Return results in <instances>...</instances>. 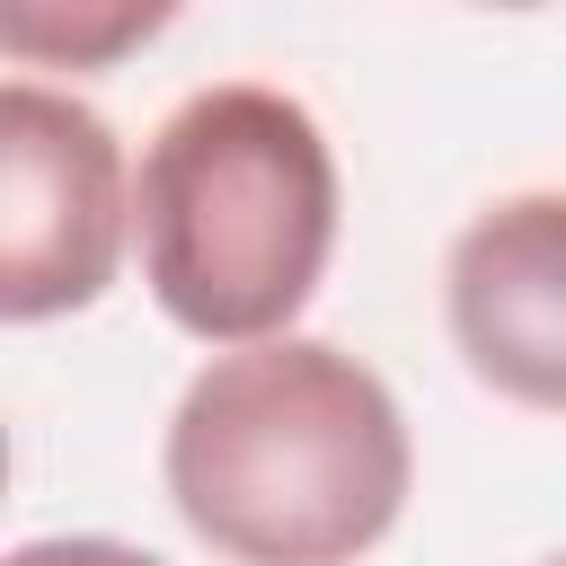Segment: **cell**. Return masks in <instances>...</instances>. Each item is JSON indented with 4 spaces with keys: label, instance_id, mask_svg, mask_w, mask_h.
I'll list each match as a JSON object with an SVG mask.
<instances>
[{
    "label": "cell",
    "instance_id": "obj_1",
    "mask_svg": "<svg viewBox=\"0 0 566 566\" xmlns=\"http://www.w3.org/2000/svg\"><path fill=\"white\" fill-rule=\"evenodd\" d=\"M407 416L318 336L212 354L168 416V504L230 566H354L407 513Z\"/></svg>",
    "mask_w": 566,
    "mask_h": 566
},
{
    "label": "cell",
    "instance_id": "obj_2",
    "mask_svg": "<svg viewBox=\"0 0 566 566\" xmlns=\"http://www.w3.org/2000/svg\"><path fill=\"white\" fill-rule=\"evenodd\" d=\"M142 283L203 345H256L301 318L336 248V150L265 80L186 97L133 177Z\"/></svg>",
    "mask_w": 566,
    "mask_h": 566
},
{
    "label": "cell",
    "instance_id": "obj_3",
    "mask_svg": "<svg viewBox=\"0 0 566 566\" xmlns=\"http://www.w3.org/2000/svg\"><path fill=\"white\" fill-rule=\"evenodd\" d=\"M133 186L106 115L44 80L0 88V318L35 327L115 283Z\"/></svg>",
    "mask_w": 566,
    "mask_h": 566
},
{
    "label": "cell",
    "instance_id": "obj_4",
    "mask_svg": "<svg viewBox=\"0 0 566 566\" xmlns=\"http://www.w3.org/2000/svg\"><path fill=\"white\" fill-rule=\"evenodd\" d=\"M442 310L451 345L495 398L566 416V195L486 203L451 239Z\"/></svg>",
    "mask_w": 566,
    "mask_h": 566
},
{
    "label": "cell",
    "instance_id": "obj_5",
    "mask_svg": "<svg viewBox=\"0 0 566 566\" xmlns=\"http://www.w3.org/2000/svg\"><path fill=\"white\" fill-rule=\"evenodd\" d=\"M186 0H0V53L18 71H115Z\"/></svg>",
    "mask_w": 566,
    "mask_h": 566
},
{
    "label": "cell",
    "instance_id": "obj_6",
    "mask_svg": "<svg viewBox=\"0 0 566 566\" xmlns=\"http://www.w3.org/2000/svg\"><path fill=\"white\" fill-rule=\"evenodd\" d=\"M9 566H159V557L124 548V539H27Z\"/></svg>",
    "mask_w": 566,
    "mask_h": 566
},
{
    "label": "cell",
    "instance_id": "obj_7",
    "mask_svg": "<svg viewBox=\"0 0 566 566\" xmlns=\"http://www.w3.org/2000/svg\"><path fill=\"white\" fill-rule=\"evenodd\" d=\"M486 9H539V0H486Z\"/></svg>",
    "mask_w": 566,
    "mask_h": 566
},
{
    "label": "cell",
    "instance_id": "obj_8",
    "mask_svg": "<svg viewBox=\"0 0 566 566\" xmlns=\"http://www.w3.org/2000/svg\"><path fill=\"white\" fill-rule=\"evenodd\" d=\"M548 566H566V557H548Z\"/></svg>",
    "mask_w": 566,
    "mask_h": 566
}]
</instances>
